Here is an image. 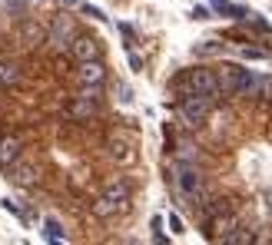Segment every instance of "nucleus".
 Listing matches in <instances>:
<instances>
[{"instance_id":"10","label":"nucleus","mask_w":272,"mask_h":245,"mask_svg":"<svg viewBox=\"0 0 272 245\" xmlns=\"http://www.w3.org/2000/svg\"><path fill=\"white\" fill-rule=\"evenodd\" d=\"M20 153H23L20 136H4V139H0V166H4V169L14 166V162L20 159Z\"/></svg>"},{"instance_id":"4","label":"nucleus","mask_w":272,"mask_h":245,"mask_svg":"<svg viewBox=\"0 0 272 245\" xmlns=\"http://www.w3.org/2000/svg\"><path fill=\"white\" fill-rule=\"evenodd\" d=\"M173 186H176V196L183 199L186 205H196L202 199V189H206V179L196 166L189 162H176L173 166Z\"/></svg>"},{"instance_id":"7","label":"nucleus","mask_w":272,"mask_h":245,"mask_svg":"<svg viewBox=\"0 0 272 245\" xmlns=\"http://www.w3.org/2000/svg\"><path fill=\"white\" fill-rule=\"evenodd\" d=\"M77 83L83 90H100L106 83V66L103 60H86V63H77Z\"/></svg>"},{"instance_id":"13","label":"nucleus","mask_w":272,"mask_h":245,"mask_svg":"<svg viewBox=\"0 0 272 245\" xmlns=\"http://www.w3.org/2000/svg\"><path fill=\"white\" fill-rule=\"evenodd\" d=\"M43 229H47L50 238H60V235H63V225L56 222V219H47V222H43Z\"/></svg>"},{"instance_id":"2","label":"nucleus","mask_w":272,"mask_h":245,"mask_svg":"<svg viewBox=\"0 0 272 245\" xmlns=\"http://www.w3.org/2000/svg\"><path fill=\"white\" fill-rule=\"evenodd\" d=\"M176 93H179L183 99L186 96H206L216 103L219 99V83H216V70H206V66H196V70H189L186 77L176 80Z\"/></svg>"},{"instance_id":"14","label":"nucleus","mask_w":272,"mask_h":245,"mask_svg":"<svg viewBox=\"0 0 272 245\" xmlns=\"http://www.w3.org/2000/svg\"><path fill=\"white\" fill-rule=\"evenodd\" d=\"M169 232H176V235L183 232V222H179V216H169Z\"/></svg>"},{"instance_id":"3","label":"nucleus","mask_w":272,"mask_h":245,"mask_svg":"<svg viewBox=\"0 0 272 245\" xmlns=\"http://www.w3.org/2000/svg\"><path fill=\"white\" fill-rule=\"evenodd\" d=\"M130 196H133V189H130L126 179H110L103 186V192H100V199L93 202V216L110 219V216H116V212H123L126 205H130Z\"/></svg>"},{"instance_id":"11","label":"nucleus","mask_w":272,"mask_h":245,"mask_svg":"<svg viewBox=\"0 0 272 245\" xmlns=\"http://www.w3.org/2000/svg\"><path fill=\"white\" fill-rule=\"evenodd\" d=\"M110 156L119 162H130L133 159V143L123 139V136H110Z\"/></svg>"},{"instance_id":"9","label":"nucleus","mask_w":272,"mask_h":245,"mask_svg":"<svg viewBox=\"0 0 272 245\" xmlns=\"http://www.w3.org/2000/svg\"><path fill=\"white\" fill-rule=\"evenodd\" d=\"M70 53L77 63H86V60H100V40L97 37H77L70 43Z\"/></svg>"},{"instance_id":"1","label":"nucleus","mask_w":272,"mask_h":245,"mask_svg":"<svg viewBox=\"0 0 272 245\" xmlns=\"http://www.w3.org/2000/svg\"><path fill=\"white\" fill-rule=\"evenodd\" d=\"M216 83H219V93H229V96H249V93H259L262 90V77L239 63H226L216 70Z\"/></svg>"},{"instance_id":"8","label":"nucleus","mask_w":272,"mask_h":245,"mask_svg":"<svg viewBox=\"0 0 272 245\" xmlns=\"http://www.w3.org/2000/svg\"><path fill=\"white\" fill-rule=\"evenodd\" d=\"M7 172H10L7 179L14 182V186H20V189H30V186H34V182H37V176H40V169H37V166H34V162H30V159H17L14 166L7 169Z\"/></svg>"},{"instance_id":"12","label":"nucleus","mask_w":272,"mask_h":245,"mask_svg":"<svg viewBox=\"0 0 272 245\" xmlns=\"http://www.w3.org/2000/svg\"><path fill=\"white\" fill-rule=\"evenodd\" d=\"M20 83V66L10 60H0V86H17Z\"/></svg>"},{"instance_id":"5","label":"nucleus","mask_w":272,"mask_h":245,"mask_svg":"<svg viewBox=\"0 0 272 245\" xmlns=\"http://www.w3.org/2000/svg\"><path fill=\"white\" fill-rule=\"evenodd\" d=\"M209 113H213V99H206V96L179 99V119H183V126H189V129L202 126V123L209 119Z\"/></svg>"},{"instance_id":"16","label":"nucleus","mask_w":272,"mask_h":245,"mask_svg":"<svg viewBox=\"0 0 272 245\" xmlns=\"http://www.w3.org/2000/svg\"><path fill=\"white\" fill-rule=\"evenodd\" d=\"M213 7H216V10H226V14H229V4H226V0H213Z\"/></svg>"},{"instance_id":"17","label":"nucleus","mask_w":272,"mask_h":245,"mask_svg":"<svg viewBox=\"0 0 272 245\" xmlns=\"http://www.w3.org/2000/svg\"><path fill=\"white\" fill-rule=\"evenodd\" d=\"M243 245H262V238H252V235H249V238H246Z\"/></svg>"},{"instance_id":"6","label":"nucleus","mask_w":272,"mask_h":245,"mask_svg":"<svg viewBox=\"0 0 272 245\" xmlns=\"http://www.w3.org/2000/svg\"><path fill=\"white\" fill-rule=\"evenodd\" d=\"M100 113V90H83L67 103V116L70 119H93Z\"/></svg>"},{"instance_id":"15","label":"nucleus","mask_w":272,"mask_h":245,"mask_svg":"<svg viewBox=\"0 0 272 245\" xmlns=\"http://www.w3.org/2000/svg\"><path fill=\"white\" fill-rule=\"evenodd\" d=\"M80 10H83V14H90V17H97V20H103V14H100L97 7H90V4H83V7H80Z\"/></svg>"}]
</instances>
